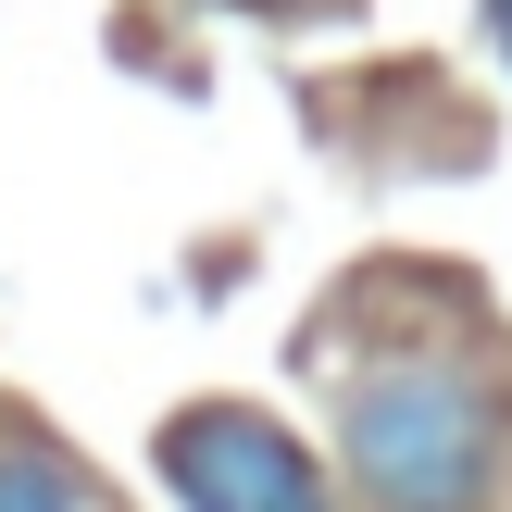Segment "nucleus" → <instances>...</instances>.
Masks as SVG:
<instances>
[{
  "mask_svg": "<svg viewBox=\"0 0 512 512\" xmlns=\"http://www.w3.org/2000/svg\"><path fill=\"white\" fill-rule=\"evenodd\" d=\"M338 450L375 512H488L500 488V413L463 363H375L338 413Z\"/></svg>",
  "mask_w": 512,
  "mask_h": 512,
  "instance_id": "obj_1",
  "label": "nucleus"
},
{
  "mask_svg": "<svg viewBox=\"0 0 512 512\" xmlns=\"http://www.w3.org/2000/svg\"><path fill=\"white\" fill-rule=\"evenodd\" d=\"M150 463H163V488L188 500V512H338L325 463L275 413H250V400H200V413H175Z\"/></svg>",
  "mask_w": 512,
  "mask_h": 512,
  "instance_id": "obj_2",
  "label": "nucleus"
},
{
  "mask_svg": "<svg viewBox=\"0 0 512 512\" xmlns=\"http://www.w3.org/2000/svg\"><path fill=\"white\" fill-rule=\"evenodd\" d=\"M0 512H88L63 450H0Z\"/></svg>",
  "mask_w": 512,
  "mask_h": 512,
  "instance_id": "obj_3",
  "label": "nucleus"
},
{
  "mask_svg": "<svg viewBox=\"0 0 512 512\" xmlns=\"http://www.w3.org/2000/svg\"><path fill=\"white\" fill-rule=\"evenodd\" d=\"M488 38H500V63H512V0H488Z\"/></svg>",
  "mask_w": 512,
  "mask_h": 512,
  "instance_id": "obj_4",
  "label": "nucleus"
}]
</instances>
